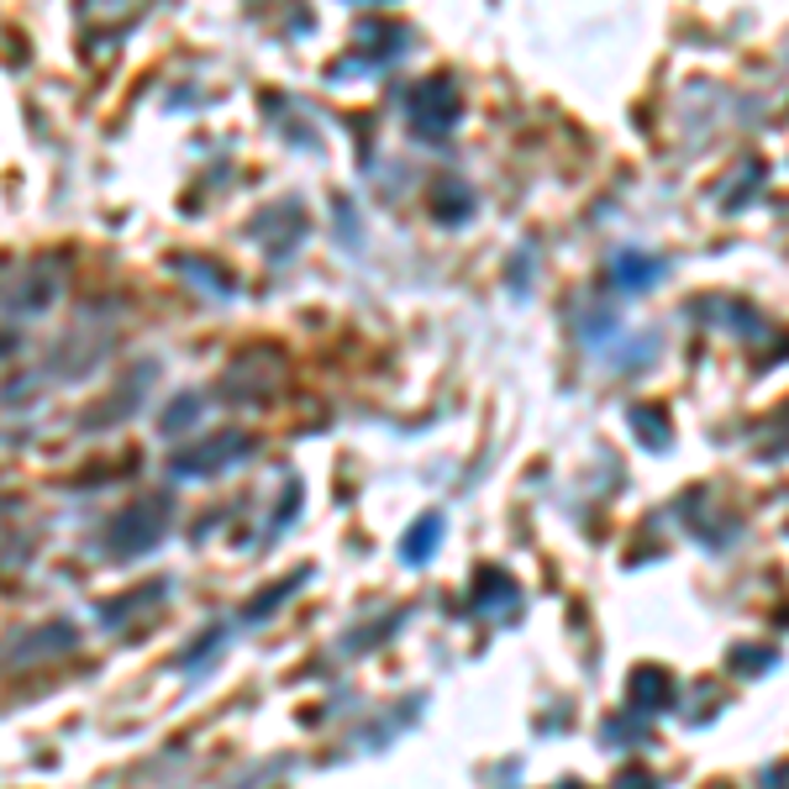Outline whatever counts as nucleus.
<instances>
[{
	"label": "nucleus",
	"mask_w": 789,
	"mask_h": 789,
	"mask_svg": "<svg viewBox=\"0 0 789 789\" xmlns=\"http://www.w3.org/2000/svg\"><path fill=\"white\" fill-rule=\"evenodd\" d=\"M164 532H169V505H164V501H137V505H127V511L111 522V532H106L111 558H143V553L154 548Z\"/></svg>",
	"instance_id": "1"
}]
</instances>
